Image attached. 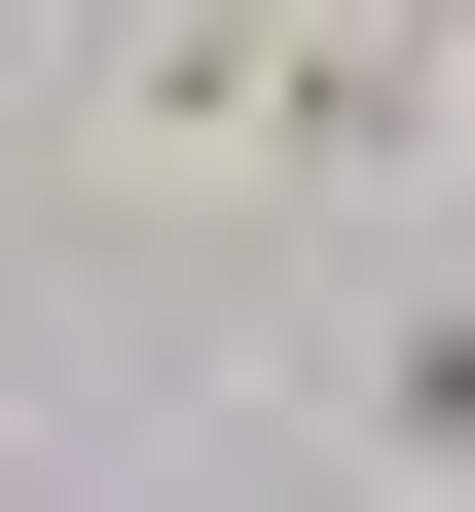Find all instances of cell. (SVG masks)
<instances>
[{"label": "cell", "mask_w": 475, "mask_h": 512, "mask_svg": "<svg viewBox=\"0 0 475 512\" xmlns=\"http://www.w3.org/2000/svg\"><path fill=\"white\" fill-rule=\"evenodd\" d=\"M402 37H329V0H110L74 37V147H147V183H366L402 147Z\"/></svg>", "instance_id": "cell-1"}, {"label": "cell", "mask_w": 475, "mask_h": 512, "mask_svg": "<svg viewBox=\"0 0 475 512\" xmlns=\"http://www.w3.org/2000/svg\"><path fill=\"white\" fill-rule=\"evenodd\" d=\"M366 476H475V293H402V330H366Z\"/></svg>", "instance_id": "cell-2"}, {"label": "cell", "mask_w": 475, "mask_h": 512, "mask_svg": "<svg viewBox=\"0 0 475 512\" xmlns=\"http://www.w3.org/2000/svg\"><path fill=\"white\" fill-rule=\"evenodd\" d=\"M329 37H402V0H329Z\"/></svg>", "instance_id": "cell-3"}]
</instances>
